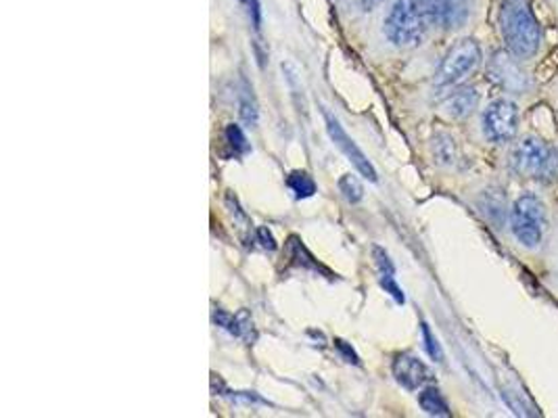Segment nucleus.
I'll return each instance as SVG.
<instances>
[{"label":"nucleus","mask_w":558,"mask_h":418,"mask_svg":"<svg viewBox=\"0 0 558 418\" xmlns=\"http://www.w3.org/2000/svg\"><path fill=\"white\" fill-rule=\"evenodd\" d=\"M239 107H241V118H243V122H245L247 126L255 128V126H257V104H255L254 95H252L250 88L241 95Z\"/></svg>","instance_id":"20"},{"label":"nucleus","mask_w":558,"mask_h":418,"mask_svg":"<svg viewBox=\"0 0 558 418\" xmlns=\"http://www.w3.org/2000/svg\"><path fill=\"white\" fill-rule=\"evenodd\" d=\"M214 322L222 329H227L230 335L241 337V340H252V331H254V322L247 312L234 314L225 312V310H216L214 312Z\"/></svg>","instance_id":"14"},{"label":"nucleus","mask_w":558,"mask_h":418,"mask_svg":"<svg viewBox=\"0 0 558 418\" xmlns=\"http://www.w3.org/2000/svg\"><path fill=\"white\" fill-rule=\"evenodd\" d=\"M432 153L435 163L441 168L457 165L460 157L457 138L450 132H437L432 138Z\"/></svg>","instance_id":"13"},{"label":"nucleus","mask_w":558,"mask_h":418,"mask_svg":"<svg viewBox=\"0 0 558 418\" xmlns=\"http://www.w3.org/2000/svg\"><path fill=\"white\" fill-rule=\"evenodd\" d=\"M239 4L245 7V11H247V15H250L255 29H259L262 27V7H259V0H239Z\"/></svg>","instance_id":"22"},{"label":"nucleus","mask_w":558,"mask_h":418,"mask_svg":"<svg viewBox=\"0 0 558 418\" xmlns=\"http://www.w3.org/2000/svg\"><path fill=\"white\" fill-rule=\"evenodd\" d=\"M335 345H337V349L343 354V358H345V362H354V365H360V360H357V356L354 354V349L345 343V341L335 340Z\"/></svg>","instance_id":"24"},{"label":"nucleus","mask_w":558,"mask_h":418,"mask_svg":"<svg viewBox=\"0 0 558 418\" xmlns=\"http://www.w3.org/2000/svg\"><path fill=\"white\" fill-rule=\"evenodd\" d=\"M500 157L502 172L510 183L557 190L558 145L544 132L523 128Z\"/></svg>","instance_id":"3"},{"label":"nucleus","mask_w":558,"mask_h":418,"mask_svg":"<svg viewBox=\"0 0 558 418\" xmlns=\"http://www.w3.org/2000/svg\"><path fill=\"white\" fill-rule=\"evenodd\" d=\"M339 190L343 193V197H345L350 204H360L362 197H364V186H362V183L357 181V176H354V174L341 176Z\"/></svg>","instance_id":"19"},{"label":"nucleus","mask_w":558,"mask_h":418,"mask_svg":"<svg viewBox=\"0 0 558 418\" xmlns=\"http://www.w3.org/2000/svg\"><path fill=\"white\" fill-rule=\"evenodd\" d=\"M287 186H289V190H291L298 199H307V197H312V195L316 193V183H314L312 176L305 174V172H291V174L287 176Z\"/></svg>","instance_id":"17"},{"label":"nucleus","mask_w":558,"mask_h":418,"mask_svg":"<svg viewBox=\"0 0 558 418\" xmlns=\"http://www.w3.org/2000/svg\"><path fill=\"white\" fill-rule=\"evenodd\" d=\"M485 51L475 36H458L457 40L444 52L435 74L433 93L437 99H444L448 93L457 90L485 67Z\"/></svg>","instance_id":"5"},{"label":"nucleus","mask_w":558,"mask_h":418,"mask_svg":"<svg viewBox=\"0 0 558 418\" xmlns=\"http://www.w3.org/2000/svg\"><path fill=\"white\" fill-rule=\"evenodd\" d=\"M375 260H377V268H379V276H381V285L398 304H404V291L398 285L396 281V268L389 260V256L383 251L381 247H375Z\"/></svg>","instance_id":"15"},{"label":"nucleus","mask_w":558,"mask_h":418,"mask_svg":"<svg viewBox=\"0 0 558 418\" xmlns=\"http://www.w3.org/2000/svg\"><path fill=\"white\" fill-rule=\"evenodd\" d=\"M435 34H464L487 13V0H423Z\"/></svg>","instance_id":"8"},{"label":"nucleus","mask_w":558,"mask_h":418,"mask_svg":"<svg viewBox=\"0 0 558 418\" xmlns=\"http://www.w3.org/2000/svg\"><path fill=\"white\" fill-rule=\"evenodd\" d=\"M525 111L523 104L507 95L487 99L477 111V128L483 143L502 153L525 128Z\"/></svg>","instance_id":"6"},{"label":"nucleus","mask_w":558,"mask_h":418,"mask_svg":"<svg viewBox=\"0 0 558 418\" xmlns=\"http://www.w3.org/2000/svg\"><path fill=\"white\" fill-rule=\"evenodd\" d=\"M383 34L396 49L421 47L435 34L423 0H391L385 13Z\"/></svg>","instance_id":"7"},{"label":"nucleus","mask_w":558,"mask_h":418,"mask_svg":"<svg viewBox=\"0 0 558 418\" xmlns=\"http://www.w3.org/2000/svg\"><path fill=\"white\" fill-rule=\"evenodd\" d=\"M494 27L500 47L519 63L537 72L550 52L548 29L533 9V0H496Z\"/></svg>","instance_id":"2"},{"label":"nucleus","mask_w":558,"mask_h":418,"mask_svg":"<svg viewBox=\"0 0 558 418\" xmlns=\"http://www.w3.org/2000/svg\"><path fill=\"white\" fill-rule=\"evenodd\" d=\"M225 136H227V145H229L232 156L241 157L245 156V153H250L247 138H245V134H243V131H241L236 124H229L227 131H225Z\"/></svg>","instance_id":"18"},{"label":"nucleus","mask_w":558,"mask_h":418,"mask_svg":"<svg viewBox=\"0 0 558 418\" xmlns=\"http://www.w3.org/2000/svg\"><path fill=\"white\" fill-rule=\"evenodd\" d=\"M544 4L548 7L550 17H553V24H555V29L558 32V0H544Z\"/></svg>","instance_id":"26"},{"label":"nucleus","mask_w":558,"mask_h":418,"mask_svg":"<svg viewBox=\"0 0 558 418\" xmlns=\"http://www.w3.org/2000/svg\"><path fill=\"white\" fill-rule=\"evenodd\" d=\"M483 104V93L480 86L464 84L458 86L457 90L448 93L444 99L437 103V113H441L450 122H464L473 118Z\"/></svg>","instance_id":"9"},{"label":"nucleus","mask_w":558,"mask_h":418,"mask_svg":"<svg viewBox=\"0 0 558 418\" xmlns=\"http://www.w3.org/2000/svg\"><path fill=\"white\" fill-rule=\"evenodd\" d=\"M555 190L519 186L508 208V247L527 268L539 272L555 216Z\"/></svg>","instance_id":"1"},{"label":"nucleus","mask_w":558,"mask_h":418,"mask_svg":"<svg viewBox=\"0 0 558 418\" xmlns=\"http://www.w3.org/2000/svg\"><path fill=\"white\" fill-rule=\"evenodd\" d=\"M325 122H327V131H329L332 143L337 145V149L354 163L355 170H357L364 179H368L371 183H377L379 176H377L375 165L368 161V157L364 156V151L355 145L354 138H352L348 132L343 131V126L339 124V120H337L332 113H329V111H325Z\"/></svg>","instance_id":"10"},{"label":"nucleus","mask_w":558,"mask_h":418,"mask_svg":"<svg viewBox=\"0 0 558 418\" xmlns=\"http://www.w3.org/2000/svg\"><path fill=\"white\" fill-rule=\"evenodd\" d=\"M539 281L546 293L558 304V201L555 204V216H553V229L550 238L546 245V254L539 266Z\"/></svg>","instance_id":"12"},{"label":"nucleus","mask_w":558,"mask_h":418,"mask_svg":"<svg viewBox=\"0 0 558 418\" xmlns=\"http://www.w3.org/2000/svg\"><path fill=\"white\" fill-rule=\"evenodd\" d=\"M391 370H393L396 381L408 392L423 390L433 379L429 366L425 365L423 360H418L416 356H412V354H398L393 358Z\"/></svg>","instance_id":"11"},{"label":"nucleus","mask_w":558,"mask_h":418,"mask_svg":"<svg viewBox=\"0 0 558 418\" xmlns=\"http://www.w3.org/2000/svg\"><path fill=\"white\" fill-rule=\"evenodd\" d=\"M485 78L500 95L512 97L514 101L530 109L539 101L544 88L537 79V72L519 63L502 47L487 54L485 59Z\"/></svg>","instance_id":"4"},{"label":"nucleus","mask_w":558,"mask_h":418,"mask_svg":"<svg viewBox=\"0 0 558 418\" xmlns=\"http://www.w3.org/2000/svg\"><path fill=\"white\" fill-rule=\"evenodd\" d=\"M421 331H423V340H425V347H427L429 356H432L435 362H441V358H444V356H441V347H439L437 340L433 337L429 324H427V322H423V324H421Z\"/></svg>","instance_id":"21"},{"label":"nucleus","mask_w":558,"mask_h":418,"mask_svg":"<svg viewBox=\"0 0 558 418\" xmlns=\"http://www.w3.org/2000/svg\"><path fill=\"white\" fill-rule=\"evenodd\" d=\"M385 0H355V7L362 11V13H371L375 11L377 7H381Z\"/></svg>","instance_id":"25"},{"label":"nucleus","mask_w":558,"mask_h":418,"mask_svg":"<svg viewBox=\"0 0 558 418\" xmlns=\"http://www.w3.org/2000/svg\"><path fill=\"white\" fill-rule=\"evenodd\" d=\"M255 236H257V243H259L264 249H270V251L277 249V241H275V236L270 235L268 229H257Z\"/></svg>","instance_id":"23"},{"label":"nucleus","mask_w":558,"mask_h":418,"mask_svg":"<svg viewBox=\"0 0 558 418\" xmlns=\"http://www.w3.org/2000/svg\"><path fill=\"white\" fill-rule=\"evenodd\" d=\"M418 404L432 417H450L452 415L444 393L439 392L437 388H423L418 393Z\"/></svg>","instance_id":"16"}]
</instances>
